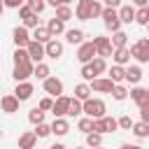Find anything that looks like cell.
Listing matches in <instances>:
<instances>
[{"mask_svg":"<svg viewBox=\"0 0 149 149\" xmlns=\"http://www.w3.org/2000/svg\"><path fill=\"white\" fill-rule=\"evenodd\" d=\"M130 51H133V56H135L140 63H149V40H147V37L137 40V42L130 47Z\"/></svg>","mask_w":149,"mask_h":149,"instance_id":"obj_4","label":"cell"},{"mask_svg":"<svg viewBox=\"0 0 149 149\" xmlns=\"http://www.w3.org/2000/svg\"><path fill=\"white\" fill-rule=\"evenodd\" d=\"M35 133H37V137H47V135H49V133H54V130H51V126H47V123L42 121V123H37V126H35Z\"/></svg>","mask_w":149,"mask_h":149,"instance_id":"obj_40","label":"cell"},{"mask_svg":"<svg viewBox=\"0 0 149 149\" xmlns=\"http://www.w3.org/2000/svg\"><path fill=\"white\" fill-rule=\"evenodd\" d=\"M93 42H95V47H98V56H114V44H112V40L109 37H93Z\"/></svg>","mask_w":149,"mask_h":149,"instance_id":"obj_9","label":"cell"},{"mask_svg":"<svg viewBox=\"0 0 149 149\" xmlns=\"http://www.w3.org/2000/svg\"><path fill=\"white\" fill-rule=\"evenodd\" d=\"M51 130H54L56 135H68V130H70V123H68L63 116H56V119H54V123H51Z\"/></svg>","mask_w":149,"mask_h":149,"instance_id":"obj_21","label":"cell"},{"mask_svg":"<svg viewBox=\"0 0 149 149\" xmlns=\"http://www.w3.org/2000/svg\"><path fill=\"white\" fill-rule=\"evenodd\" d=\"M40 107H42L44 112H47V109H54V100H51V98H42V100H40Z\"/></svg>","mask_w":149,"mask_h":149,"instance_id":"obj_46","label":"cell"},{"mask_svg":"<svg viewBox=\"0 0 149 149\" xmlns=\"http://www.w3.org/2000/svg\"><path fill=\"white\" fill-rule=\"evenodd\" d=\"M54 35H51V30L47 28V26H37V28H33V40H37V42H49Z\"/></svg>","mask_w":149,"mask_h":149,"instance_id":"obj_19","label":"cell"},{"mask_svg":"<svg viewBox=\"0 0 149 149\" xmlns=\"http://www.w3.org/2000/svg\"><path fill=\"white\" fill-rule=\"evenodd\" d=\"M140 119H142V121H147V123H149V102H147V105H142V107H140Z\"/></svg>","mask_w":149,"mask_h":149,"instance_id":"obj_47","label":"cell"},{"mask_svg":"<svg viewBox=\"0 0 149 149\" xmlns=\"http://www.w3.org/2000/svg\"><path fill=\"white\" fill-rule=\"evenodd\" d=\"M130 56H133V51L128 47H116L114 49V63H119V65H126L130 61Z\"/></svg>","mask_w":149,"mask_h":149,"instance_id":"obj_18","label":"cell"},{"mask_svg":"<svg viewBox=\"0 0 149 149\" xmlns=\"http://www.w3.org/2000/svg\"><path fill=\"white\" fill-rule=\"evenodd\" d=\"M28 54H30L33 63H42V58L47 56V47H44V42L30 40V44H28Z\"/></svg>","mask_w":149,"mask_h":149,"instance_id":"obj_6","label":"cell"},{"mask_svg":"<svg viewBox=\"0 0 149 149\" xmlns=\"http://www.w3.org/2000/svg\"><path fill=\"white\" fill-rule=\"evenodd\" d=\"M135 21H137L140 26H147V23H149V9H147V7H140L137 14H135Z\"/></svg>","mask_w":149,"mask_h":149,"instance_id":"obj_37","label":"cell"},{"mask_svg":"<svg viewBox=\"0 0 149 149\" xmlns=\"http://www.w3.org/2000/svg\"><path fill=\"white\" fill-rule=\"evenodd\" d=\"M14 93H16V98H19V100H28V98L33 95V84H30L28 79H26V81H16Z\"/></svg>","mask_w":149,"mask_h":149,"instance_id":"obj_14","label":"cell"},{"mask_svg":"<svg viewBox=\"0 0 149 149\" xmlns=\"http://www.w3.org/2000/svg\"><path fill=\"white\" fill-rule=\"evenodd\" d=\"M44 47H47V56H49V58H61V56H63V44H61L58 40L51 37Z\"/></svg>","mask_w":149,"mask_h":149,"instance_id":"obj_17","label":"cell"},{"mask_svg":"<svg viewBox=\"0 0 149 149\" xmlns=\"http://www.w3.org/2000/svg\"><path fill=\"white\" fill-rule=\"evenodd\" d=\"M102 123H105V133H114L119 128V121L112 119V116H102Z\"/></svg>","mask_w":149,"mask_h":149,"instance_id":"obj_39","label":"cell"},{"mask_svg":"<svg viewBox=\"0 0 149 149\" xmlns=\"http://www.w3.org/2000/svg\"><path fill=\"white\" fill-rule=\"evenodd\" d=\"M61 2H63V5H70V2H72V0H61Z\"/></svg>","mask_w":149,"mask_h":149,"instance_id":"obj_52","label":"cell"},{"mask_svg":"<svg viewBox=\"0 0 149 149\" xmlns=\"http://www.w3.org/2000/svg\"><path fill=\"white\" fill-rule=\"evenodd\" d=\"M23 5V0H5V7H9V9H19Z\"/></svg>","mask_w":149,"mask_h":149,"instance_id":"obj_48","label":"cell"},{"mask_svg":"<svg viewBox=\"0 0 149 149\" xmlns=\"http://www.w3.org/2000/svg\"><path fill=\"white\" fill-rule=\"evenodd\" d=\"M91 65H93V70H95V72H98V74H100V72H105V70H107V63H105V58H102V56H95V58H93V61H91Z\"/></svg>","mask_w":149,"mask_h":149,"instance_id":"obj_38","label":"cell"},{"mask_svg":"<svg viewBox=\"0 0 149 149\" xmlns=\"http://www.w3.org/2000/svg\"><path fill=\"white\" fill-rule=\"evenodd\" d=\"M133 123H135V121H133L128 114H123V116L119 119V128H123V130H133Z\"/></svg>","mask_w":149,"mask_h":149,"instance_id":"obj_41","label":"cell"},{"mask_svg":"<svg viewBox=\"0 0 149 149\" xmlns=\"http://www.w3.org/2000/svg\"><path fill=\"white\" fill-rule=\"evenodd\" d=\"M147 9H149V5H147Z\"/></svg>","mask_w":149,"mask_h":149,"instance_id":"obj_53","label":"cell"},{"mask_svg":"<svg viewBox=\"0 0 149 149\" xmlns=\"http://www.w3.org/2000/svg\"><path fill=\"white\" fill-rule=\"evenodd\" d=\"M91 93H93L91 84H77V86H74V95H77L79 100H88Z\"/></svg>","mask_w":149,"mask_h":149,"instance_id":"obj_26","label":"cell"},{"mask_svg":"<svg viewBox=\"0 0 149 149\" xmlns=\"http://www.w3.org/2000/svg\"><path fill=\"white\" fill-rule=\"evenodd\" d=\"M28 5L40 14V12H44V5H47V2H44V0H28Z\"/></svg>","mask_w":149,"mask_h":149,"instance_id":"obj_45","label":"cell"},{"mask_svg":"<svg viewBox=\"0 0 149 149\" xmlns=\"http://www.w3.org/2000/svg\"><path fill=\"white\" fill-rule=\"evenodd\" d=\"M12 74H14V79H16V81H26L28 77H33V74H35V65H33V61H30V63H16Z\"/></svg>","mask_w":149,"mask_h":149,"instance_id":"obj_5","label":"cell"},{"mask_svg":"<svg viewBox=\"0 0 149 149\" xmlns=\"http://www.w3.org/2000/svg\"><path fill=\"white\" fill-rule=\"evenodd\" d=\"M130 98L137 102V107H142V105H147L149 102V88H142V86H135L133 91H130Z\"/></svg>","mask_w":149,"mask_h":149,"instance_id":"obj_16","label":"cell"},{"mask_svg":"<svg viewBox=\"0 0 149 149\" xmlns=\"http://www.w3.org/2000/svg\"><path fill=\"white\" fill-rule=\"evenodd\" d=\"M135 9L130 7V5H126V7H119V16H121V21L123 23H130V21H135Z\"/></svg>","mask_w":149,"mask_h":149,"instance_id":"obj_29","label":"cell"},{"mask_svg":"<svg viewBox=\"0 0 149 149\" xmlns=\"http://www.w3.org/2000/svg\"><path fill=\"white\" fill-rule=\"evenodd\" d=\"M47 28L51 30V35H61V33L65 30V21H63V19H58V16H54V19H49Z\"/></svg>","mask_w":149,"mask_h":149,"instance_id":"obj_22","label":"cell"},{"mask_svg":"<svg viewBox=\"0 0 149 149\" xmlns=\"http://www.w3.org/2000/svg\"><path fill=\"white\" fill-rule=\"evenodd\" d=\"M47 2H49V5H51V7H58V5H63V2H61V0H47Z\"/></svg>","mask_w":149,"mask_h":149,"instance_id":"obj_51","label":"cell"},{"mask_svg":"<svg viewBox=\"0 0 149 149\" xmlns=\"http://www.w3.org/2000/svg\"><path fill=\"white\" fill-rule=\"evenodd\" d=\"M68 109H70V98L68 95H58L54 100V116H68Z\"/></svg>","mask_w":149,"mask_h":149,"instance_id":"obj_11","label":"cell"},{"mask_svg":"<svg viewBox=\"0 0 149 149\" xmlns=\"http://www.w3.org/2000/svg\"><path fill=\"white\" fill-rule=\"evenodd\" d=\"M95 56H98V47H95V42H81V44H79V51H77L79 63H91Z\"/></svg>","mask_w":149,"mask_h":149,"instance_id":"obj_3","label":"cell"},{"mask_svg":"<svg viewBox=\"0 0 149 149\" xmlns=\"http://www.w3.org/2000/svg\"><path fill=\"white\" fill-rule=\"evenodd\" d=\"M12 35H14V44L16 47H28L30 44V35H28V28L26 26H16Z\"/></svg>","mask_w":149,"mask_h":149,"instance_id":"obj_12","label":"cell"},{"mask_svg":"<svg viewBox=\"0 0 149 149\" xmlns=\"http://www.w3.org/2000/svg\"><path fill=\"white\" fill-rule=\"evenodd\" d=\"M56 16L63 19V21H68V19H72V9H70L68 5H58V7H56Z\"/></svg>","mask_w":149,"mask_h":149,"instance_id":"obj_34","label":"cell"},{"mask_svg":"<svg viewBox=\"0 0 149 149\" xmlns=\"http://www.w3.org/2000/svg\"><path fill=\"white\" fill-rule=\"evenodd\" d=\"M65 40H68L70 44H81V42H84V30H79V28L65 30Z\"/></svg>","mask_w":149,"mask_h":149,"instance_id":"obj_23","label":"cell"},{"mask_svg":"<svg viewBox=\"0 0 149 149\" xmlns=\"http://www.w3.org/2000/svg\"><path fill=\"white\" fill-rule=\"evenodd\" d=\"M35 77L44 81V79L49 77V65H44V63H35Z\"/></svg>","mask_w":149,"mask_h":149,"instance_id":"obj_35","label":"cell"},{"mask_svg":"<svg viewBox=\"0 0 149 149\" xmlns=\"http://www.w3.org/2000/svg\"><path fill=\"white\" fill-rule=\"evenodd\" d=\"M86 144H88V147H100V144H102V133H98V130L86 133Z\"/></svg>","mask_w":149,"mask_h":149,"instance_id":"obj_30","label":"cell"},{"mask_svg":"<svg viewBox=\"0 0 149 149\" xmlns=\"http://www.w3.org/2000/svg\"><path fill=\"white\" fill-rule=\"evenodd\" d=\"M28 121L33 123V126H37V123H42L44 121V109L37 105V107H33L30 112H28Z\"/></svg>","mask_w":149,"mask_h":149,"instance_id":"obj_27","label":"cell"},{"mask_svg":"<svg viewBox=\"0 0 149 149\" xmlns=\"http://www.w3.org/2000/svg\"><path fill=\"white\" fill-rule=\"evenodd\" d=\"M102 21H105V28L107 30H112V33H116V30H121V16H119V12H116V7H105V12H102Z\"/></svg>","mask_w":149,"mask_h":149,"instance_id":"obj_1","label":"cell"},{"mask_svg":"<svg viewBox=\"0 0 149 149\" xmlns=\"http://www.w3.org/2000/svg\"><path fill=\"white\" fill-rule=\"evenodd\" d=\"M91 5H93V0H79V2H77V19H79V21H88V19H93V14H91Z\"/></svg>","mask_w":149,"mask_h":149,"instance_id":"obj_13","label":"cell"},{"mask_svg":"<svg viewBox=\"0 0 149 149\" xmlns=\"http://www.w3.org/2000/svg\"><path fill=\"white\" fill-rule=\"evenodd\" d=\"M140 79H142V68H140V65L126 68V81H128V84H137Z\"/></svg>","mask_w":149,"mask_h":149,"instance_id":"obj_20","label":"cell"},{"mask_svg":"<svg viewBox=\"0 0 149 149\" xmlns=\"http://www.w3.org/2000/svg\"><path fill=\"white\" fill-rule=\"evenodd\" d=\"M84 112V100H79L77 95L70 98V109H68V116H79Z\"/></svg>","mask_w":149,"mask_h":149,"instance_id":"obj_24","label":"cell"},{"mask_svg":"<svg viewBox=\"0 0 149 149\" xmlns=\"http://www.w3.org/2000/svg\"><path fill=\"white\" fill-rule=\"evenodd\" d=\"M30 14H35V9H33L30 5H21V7H19V16H21V19H28Z\"/></svg>","mask_w":149,"mask_h":149,"instance_id":"obj_44","label":"cell"},{"mask_svg":"<svg viewBox=\"0 0 149 149\" xmlns=\"http://www.w3.org/2000/svg\"><path fill=\"white\" fill-rule=\"evenodd\" d=\"M126 42H128V35H126L123 30H116V33L112 35V44H114V49H116V47H126Z\"/></svg>","mask_w":149,"mask_h":149,"instance_id":"obj_33","label":"cell"},{"mask_svg":"<svg viewBox=\"0 0 149 149\" xmlns=\"http://www.w3.org/2000/svg\"><path fill=\"white\" fill-rule=\"evenodd\" d=\"M147 28H149V23H147Z\"/></svg>","mask_w":149,"mask_h":149,"instance_id":"obj_54","label":"cell"},{"mask_svg":"<svg viewBox=\"0 0 149 149\" xmlns=\"http://www.w3.org/2000/svg\"><path fill=\"white\" fill-rule=\"evenodd\" d=\"M133 2H135L137 7H147V5H149V0H133Z\"/></svg>","mask_w":149,"mask_h":149,"instance_id":"obj_50","label":"cell"},{"mask_svg":"<svg viewBox=\"0 0 149 149\" xmlns=\"http://www.w3.org/2000/svg\"><path fill=\"white\" fill-rule=\"evenodd\" d=\"M112 98H114V100H126V98H128V88L121 86V84H116L114 91H112Z\"/></svg>","mask_w":149,"mask_h":149,"instance_id":"obj_36","label":"cell"},{"mask_svg":"<svg viewBox=\"0 0 149 149\" xmlns=\"http://www.w3.org/2000/svg\"><path fill=\"white\" fill-rule=\"evenodd\" d=\"M95 74H98V72L93 70V65H91V63H84V65H81V79H84V81H93V79H95Z\"/></svg>","mask_w":149,"mask_h":149,"instance_id":"obj_31","label":"cell"},{"mask_svg":"<svg viewBox=\"0 0 149 149\" xmlns=\"http://www.w3.org/2000/svg\"><path fill=\"white\" fill-rule=\"evenodd\" d=\"M19 98H16V93H7V95H2V100H0V105H2V112H7V114H14V112H19Z\"/></svg>","mask_w":149,"mask_h":149,"instance_id":"obj_10","label":"cell"},{"mask_svg":"<svg viewBox=\"0 0 149 149\" xmlns=\"http://www.w3.org/2000/svg\"><path fill=\"white\" fill-rule=\"evenodd\" d=\"M114 86H116V81H114L112 77H107V79H98V77H95V79L91 81V88L98 91V93H112Z\"/></svg>","mask_w":149,"mask_h":149,"instance_id":"obj_8","label":"cell"},{"mask_svg":"<svg viewBox=\"0 0 149 149\" xmlns=\"http://www.w3.org/2000/svg\"><path fill=\"white\" fill-rule=\"evenodd\" d=\"M105 5H107V7H119L121 0H105Z\"/></svg>","mask_w":149,"mask_h":149,"instance_id":"obj_49","label":"cell"},{"mask_svg":"<svg viewBox=\"0 0 149 149\" xmlns=\"http://www.w3.org/2000/svg\"><path fill=\"white\" fill-rule=\"evenodd\" d=\"M93 121H95V119L86 114L84 119H79V123H77V128H79L81 133H91V130H93Z\"/></svg>","mask_w":149,"mask_h":149,"instance_id":"obj_32","label":"cell"},{"mask_svg":"<svg viewBox=\"0 0 149 149\" xmlns=\"http://www.w3.org/2000/svg\"><path fill=\"white\" fill-rule=\"evenodd\" d=\"M102 12H105V7H102L98 0H93V5H91V14H93V19H95V16H102Z\"/></svg>","mask_w":149,"mask_h":149,"instance_id":"obj_43","label":"cell"},{"mask_svg":"<svg viewBox=\"0 0 149 149\" xmlns=\"http://www.w3.org/2000/svg\"><path fill=\"white\" fill-rule=\"evenodd\" d=\"M109 77H112L116 84H119V81H123V79H126V68H123V65H119V63H114V65L109 68Z\"/></svg>","mask_w":149,"mask_h":149,"instance_id":"obj_25","label":"cell"},{"mask_svg":"<svg viewBox=\"0 0 149 149\" xmlns=\"http://www.w3.org/2000/svg\"><path fill=\"white\" fill-rule=\"evenodd\" d=\"M37 144V133L35 130H28L19 137V149H33Z\"/></svg>","mask_w":149,"mask_h":149,"instance_id":"obj_15","label":"cell"},{"mask_svg":"<svg viewBox=\"0 0 149 149\" xmlns=\"http://www.w3.org/2000/svg\"><path fill=\"white\" fill-rule=\"evenodd\" d=\"M23 26H26V28H37V26H40V19H37V12H35V14H30L28 19H23Z\"/></svg>","mask_w":149,"mask_h":149,"instance_id":"obj_42","label":"cell"},{"mask_svg":"<svg viewBox=\"0 0 149 149\" xmlns=\"http://www.w3.org/2000/svg\"><path fill=\"white\" fill-rule=\"evenodd\" d=\"M133 133H135V137H140V140L149 137V123H147V121H137V123H133Z\"/></svg>","mask_w":149,"mask_h":149,"instance_id":"obj_28","label":"cell"},{"mask_svg":"<svg viewBox=\"0 0 149 149\" xmlns=\"http://www.w3.org/2000/svg\"><path fill=\"white\" fill-rule=\"evenodd\" d=\"M44 93H49V95H54V98L63 95V81H61L58 77H47V79H44Z\"/></svg>","mask_w":149,"mask_h":149,"instance_id":"obj_7","label":"cell"},{"mask_svg":"<svg viewBox=\"0 0 149 149\" xmlns=\"http://www.w3.org/2000/svg\"><path fill=\"white\" fill-rule=\"evenodd\" d=\"M84 114H88V116H93V119L105 116V102H102L100 98H88V100H84Z\"/></svg>","mask_w":149,"mask_h":149,"instance_id":"obj_2","label":"cell"}]
</instances>
